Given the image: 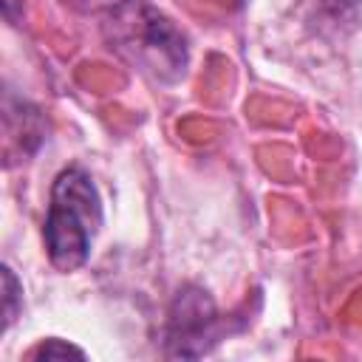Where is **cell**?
<instances>
[{"instance_id":"cell-4","label":"cell","mask_w":362,"mask_h":362,"mask_svg":"<svg viewBox=\"0 0 362 362\" xmlns=\"http://www.w3.org/2000/svg\"><path fill=\"white\" fill-rule=\"evenodd\" d=\"M14 141H20L17 158L34 156L37 147L45 141V119L34 105L6 90L3 96V153H8Z\"/></svg>"},{"instance_id":"cell-1","label":"cell","mask_w":362,"mask_h":362,"mask_svg":"<svg viewBox=\"0 0 362 362\" xmlns=\"http://www.w3.org/2000/svg\"><path fill=\"white\" fill-rule=\"evenodd\" d=\"M102 226V198L93 178L82 167H65L51 187L45 215V249L57 272H76L90 255V243Z\"/></svg>"},{"instance_id":"cell-8","label":"cell","mask_w":362,"mask_h":362,"mask_svg":"<svg viewBox=\"0 0 362 362\" xmlns=\"http://www.w3.org/2000/svg\"><path fill=\"white\" fill-rule=\"evenodd\" d=\"M14 3H17V0H3V14H6V20H8V23H14V25H17V14H14Z\"/></svg>"},{"instance_id":"cell-6","label":"cell","mask_w":362,"mask_h":362,"mask_svg":"<svg viewBox=\"0 0 362 362\" xmlns=\"http://www.w3.org/2000/svg\"><path fill=\"white\" fill-rule=\"evenodd\" d=\"M31 359H85V351L76 345H68L62 339H42L31 354Z\"/></svg>"},{"instance_id":"cell-3","label":"cell","mask_w":362,"mask_h":362,"mask_svg":"<svg viewBox=\"0 0 362 362\" xmlns=\"http://www.w3.org/2000/svg\"><path fill=\"white\" fill-rule=\"evenodd\" d=\"M124 45H133L136 62L153 76L173 82L187 68V40L184 34L156 8L136 6L133 20L124 23Z\"/></svg>"},{"instance_id":"cell-7","label":"cell","mask_w":362,"mask_h":362,"mask_svg":"<svg viewBox=\"0 0 362 362\" xmlns=\"http://www.w3.org/2000/svg\"><path fill=\"white\" fill-rule=\"evenodd\" d=\"M317 8L334 23H351L359 11V0H317Z\"/></svg>"},{"instance_id":"cell-5","label":"cell","mask_w":362,"mask_h":362,"mask_svg":"<svg viewBox=\"0 0 362 362\" xmlns=\"http://www.w3.org/2000/svg\"><path fill=\"white\" fill-rule=\"evenodd\" d=\"M0 274H3V331H8L17 311L23 308V286L14 277L11 266H3Z\"/></svg>"},{"instance_id":"cell-2","label":"cell","mask_w":362,"mask_h":362,"mask_svg":"<svg viewBox=\"0 0 362 362\" xmlns=\"http://www.w3.org/2000/svg\"><path fill=\"white\" fill-rule=\"evenodd\" d=\"M226 331L215 300L201 286H181L167 308L164 354L170 359H198L209 354Z\"/></svg>"}]
</instances>
